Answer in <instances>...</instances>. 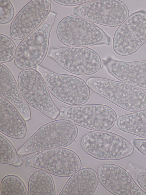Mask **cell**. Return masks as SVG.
I'll list each match as a JSON object with an SVG mask.
<instances>
[{"label":"cell","mask_w":146,"mask_h":195,"mask_svg":"<svg viewBox=\"0 0 146 195\" xmlns=\"http://www.w3.org/2000/svg\"><path fill=\"white\" fill-rule=\"evenodd\" d=\"M78 129L75 124L65 119L48 122L40 127L19 149L21 156L44 150L63 148L76 139Z\"/></svg>","instance_id":"1"},{"label":"cell","mask_w":146,"mask_h":195,"mask_svg":"<svg viewBox=\"0 0 146 195\" xmlns=\"http://www.w3.org/2000/svg\"><path fill=\"white\" fill-rule=\"evenodd\" d=\"M86 83L92 90L120 108L135 112L146 108V93L124 82L90 77Z\"/></svg>","instance_id":"2"},{"label":"cell","mask_w":146,"mask_h":195,"mask_svg":"<svg viewBox=\"0 0 146 195\" xmlns=\"http://www.w3.org/2000/svg\"><path fill=\"white\" fill-rule=\"evenodd\" d=\"M57 15L50 11L43 22L19 44L14 58L18 68L33 69L42 62L48 51L50 34Z\"/></svg>","instance_id":"3"},{"label":"cell","mask_w":146,"mask_h":195,"mask_svg":"<svg viewBox=\"0 0 146 195\" xmlns=\"http://www.w3.org/2000/svg\"><path fill=\"white\" fill-rule=\"evenodd\" d=\"M59 40L67 46L88 47L109 45L110 38L101 28L80 17L70 15L62 19L57 25Z\"/></svg>","instance_id":"4"},{"label":"cell","mask_w":146,"mask_h":195,"mask_svg":"<svg viewBox=\"0 0 146 195\" xmlns=\"http://www.w3.org/2000/svg\"><path fill=\"white\" fill-rule=\"evenodd\" d=\"M81 146L88 154L103 160H120L131 155L134 148L126 139L115 133L92 131L85 134Z\"/></svg>","instance_id":"5"},{"label":"cell","mask_w":146,"mask_h":195,"mask_svg":"<svg viewBox=\"0 0 146 195\" xmlns=\"http://www.w3.org/2000/svg\"><path fill=\"white\" fill-rule=\"evenodd\" d=\"M36 70L43 79L49 91L56 98L68 104H83L90 96L89 87L81 78L73 75L58 73L41 66Z\"/></svg>","instance_id":"6"},{"label":"cell","mask_w":146,"mask_h":195,"mask_svg":"<svg viewBox=\"0 0 146 195\" xmlns=\"http://www.w3.org/2000/svg\"><path fill=\"white\" fill-rule=\"evenodd\" d=\"M60 117L76 125L93 131H106L114 125L115 111L108 106L101 104L74 105L62 108Z\"/></svg>","instance_id":"7"},{"label":"cell","mask_w":146,"mask_h":195,"mask_svg":"<svg viewBox=\"0 0 146 195\" xmlns=\"http://www.w3.org/2000/svg\"><path fill=\"white\" fill-rule=\"evenodd\" d=\"M48 56L65 70L78 75L94 74L99 70L102 66V60L99 54L86 47L67 46L51 48Z\"/></svg>","instance_id":"8"},{"label":"cell","mask_w":146,"mask_h":195,"mask_svg":"<svg viewBox=\"0 0 146 195\" xmlns=\"http://www.w3.org/2000/svg\"><path fill=\"white\" fill-rule=\"evenodd\" d=\"M18 84L27 103L52 119L60 112L52 100L42 77L36 70H22L19 73Z\"/></svg>","instance_id":"9"},{"label":"cell","mask_w":146,"mask_h":195,"mask_svg":"<svg viewBox=\"0 0 146 195\" xmlns=\"http://www.w3.org/2000/svg\"><path fill=\"white\" fill-rule=\"evenodd\" d=\"M25 165L44 170L57 176L66 177L80 169L82 162L74 152L60 148L44 150L29 157Z\"/></svg>","instance_id":"10"},{"label":"cell","mask_w":146,"mask_h":195,"mask_svg":"<svg viewBox=\"0 0 146 195\" xmlns=\"http://www.w3.org/2000/svg\"><path fill=\"white\" fill-rule=\"evenodd\" d=\"M72 13L92 23L110 27L119 26L129 15L127 5L119 0H91L74 8Z\"/></svg>","instance_id":"11"},{"label":"cell","mask_w":146,"mask_h":195,"mask_svg":"<svg viewBox=\"0 0 146 195\" xmlns=\"http://www.w3.org/2000/svg\"><path fill=\"white\" fill-rule=\"evenodd\" d=\"M146 41V11H140L130 15L117 28L113 37L114 52L122 56L137 51Z\"/></svg>","instance_id":"12"},{"label":"cell","mask_w":146,"mask_h":195,"mask_svg":"<svg viewBox=\"0 0 146 195\" xmlns=\"http://www.w3.org/2000/svg\"><path fill=\"white\" fill-rule=\"evenodd\" d=\"M50 0H32L18 12L13 20L9 34L14 40H23L36 29L50 11Z\"/></svg>","instance_id":"13"},{"label":"cell","mask_w":146,"mask_h":195,"mask_svg":"<svg viewBox=\"0 0 146 195\" xmlns=\"http://www.w3.org/2000/svg\"><path fill=\"white\" fill-rule=\"evenodd\" d=\"M101 184L116 195H146V192L136 183L130 174L122 167L113 164L102 165L98 168Z\"/></svg>","instance_id":"14"},{"label":"cell","mask_w":146,"mask_h":195,"mask_svg":"<svg viewBox=\"0 0 146 195\" xmlns=\"http://www.w3.org/2000/svg\"><path fill=\"white\" fill-rule=\"evenodd\" d=\"M106 65L118 80L146 91V60L127 62L110 59Z\"/></svg>","instance_id":"15"},{"label":"cell","mask_w":146,"mask_h":195,"mask_svg":"<svg viewBox=\"0 0 146 195\" xmlns=\"http://www.w3.org/2000/svg\"><path fill=\"white\" fill-rule=\"evenodd\" d=\"M0 95L16 108L25 121L31 119V112L28 104L12 73L2 63H0Z\"/></svg>","instance_id":"16"},{"label":"cell","mask_w":146,"mask_h":195,"mask_svg":"<svg viewBox=\"0 0 146 195\" xmlns=\"http://www.w3.org/2000/svg\"><path fill=\"white\" fill-rule=\"evenodd\" d=\"M0 99V132L13 138L23 139L27 131L25 120L10 102L1 96Z\"/></svg>","instance_id":"17"},{"label":"cell","mask_w":146,"mask_h":195,"mask_svg":"<svg viewBox=\"0 0 146 195\" xmlns=\"http://www.w3.org/2000/svg\"><path fill=\"white\" fill-rule=\"evenodd\" d=\"M98 182L97 173L94 170L83 168L70 176L59 195H92Z\"/></svg>","instance_id":"18"},{"label":"cell","mask_w":146,"mask_h":195,"mask_svg":"<svg viewBox=\"0 0 146 195\" xmlns=\"http://www.w3.org/2000/svg\"><path fill=\"white\" fill-rule=\"evenodd\" d=\"M115 124L123 132L146 139V109L121 115Z\"/></svg>","instance_id":"19"},{"label":"cell","mask_w":146,"mask_h":195,"mask_svg":"<svg viewBox=\"0 0 146 195\" xmlns=\"http://www.w3.org/2000/svg\"><path fill=\"white\" fill-rule=\"evenodd\" d=\"M29 195H55L54 183L51 175L43 170L34 172L28 182Z\"/></svg>","instance_id":"20"},{"label":"cell","mask_w":146,"mask_h":195,"mask_svg":"<svg viewBox=\"0 0 146 195\" xmlns=\"http://www.w3.org/2000/svg\"><path fill=\"white\" fill-rule=\"evenodd\" d=\"M0 163L15 167L21 166V160L15 148L5 136L0 135Z\"/></svg>","instance_id":"21"},{"label":"cell","mask_w":146,"mask_h":195,"mask_svg":"<svg viewBox=\"0 0 146 195\" xmlns=\"http://www.w3.org/2000/svg\"><path fill=\"white\" fill-rule=\"evenodd\" d=\"M1 195H27L28 193L23 181L17 176L9 175L2 179L0 185Z\"/></svg>","instance_id":"22"},{"label":"cell","mask_w":146,"mask_h":195,"mask_svg":"<svg viewBox=\"0 0 146 195\" xmlns=\"http://www.w3.org/2000/svg\"><path fill=\"white\" fill-rule=\"evenodd\" d=\"M17 49L15 43L10 38L0 33V63L9 62L14 59Z\"/></svg>","instance_id":"23"},{"label":"cell","mask_w":146,"mask_h":195,"mask_svg":"<svg viewBox=\"0 0 146 195\" xmlns=\"http://www.w3.org/2000/svg\"><path fill=\"white\" fill-rule=\"evenodd\" d=\"M15 14L14 7L9 0H0V23L5 24L10 22Z\"/></svg>","instance_id":"24"},{"label":"cell","mask_w":146,"mask_h":195,"mask_svg":"<svg viewBox=\"0 0 146 195\" xmlns=\"http://www.w3.org/2000/svg\"><path fill=\"white\" fill-rule=\"evenodd\" d=\"M132 143L137 150L146 156V139L133 138Z\"/></svg>","instance_id":"25"},{"label":"cell","mask_w":146,"mask_h":195,"mask_svg":"<svg viewBox=\"0 0 146 195\" xmlns=\"http://www.w3.org/2000/svg\"><path fill=\"white\" fill-rule=\"evenodd\" d=\"M56 3L64 6H72L80 5L83 3L89 2L90 0H54Z\"/></svg>","instance_id":"26"},{"label":"cell","mask_w":146,"mask_h":195,"mask_svg":"<svg viewBox=\"0 0 146 195\" xmlns=\"http://www.w3.org/2000/svg\"><path fill=\"white\" fill-rule=\"evenodd\" d=\"M137 180L141 188L146 191V168L138 173Z\"/></svg>","instance_id":"27"},{"label":"cell","mask_w":146,"mask_h":195,"mask_svg":"<svg viewBox=\"0 0 146 195\" xmlns=\"http://www.w3.org/2000/svg\"><path fill=\"white\" fill-rule=\"evenodd\" d=\"M145 45L146 46V41L145 42Z\"/></svg>","instance_id":"28"}]
</instances>
